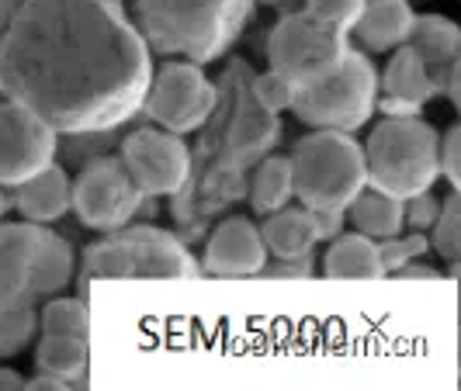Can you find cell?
<instances>
[{
  "label": "cell",
  "instance_id": "cell-11",
  "mask_svg": "<svg viewBox=\"0 0 461 391\" xmlns=\"http://www.w3.org/2000/svg\"><path fill=\"white\" fill-rule=\"evenodd\" d=\"M118 160L125 163L142 198H174L191 184V149L167 129H136L122 142Z\"/></svg>",
  "mask_w": 461,
  "mask_h": 391
},
{
  "label": "cell",
  "instance_id": "cell-19",
  "mask_svg": "<svg viewBox=\"0 0 461 391\" xmlns=\"http://www.w3.org/2000/svg\"><path fill=\"white\" fill-rule=\"evenodd\" d=\"M323 274L337 277V280H378V277H385L378 243L357 229L333 235L323 256Z\"/></svg>",
  "mask_w": 461,
  "mask_h": 391
},
{
  "label": "cell",
  "instance_id": "cell-14",
  "mask_svg": "<svg viewBox=\"0 0 461 391\" xmlns=\"http://www.w3.org/2000/svg\"><path fill=\"white\" fill-rule=\"evenodd\" d=\"M416 56L423 59L427 73L434 76L438 91L451 97V104L458 108L461 101V31L458 24L444 14H416L410 42Z\"/></svg>",
  "mask_w": 461,
  "mask_h": 391
},
{
  "label": "cell",
  "instance_id": "cell-1",
  "mask_svg": "<svg viewBox=\"0 0 461 391\" xmlns=\"http://www.w3.org/2000/svg\"><path fill=\"white\" fill-rule=\"evenodd\" d=\"M149 76L153 52L118 0H22L0 31V93L59 136L125 125Z\"/></svg>",
  "mask_w": 461,
  "mask_h": 391
},
{
  "label": "cell",
  "instance_id": "cell-6",
  "mask_svg": "<svg viewBox=\"0 0 461 391\" xmlns=\"http://www.w3.org/2000/svg\"><path fill=\"white\" fill-rule=\"evenodd\" d=\"M295 198L309 211H347V205L368 187L365 149L350 132L316 129L288 156Z\"/></svg>",
  "mask_w": 461,
  "mask_h": 391
},
{
  "label": "cell",
  "instance_id": "cell-18",
  "mask_svg": "<svg viewBox=\"0 0 461 391\" xmlns=\"http://www.w3.org/2000/svg\"><path fill=\"white\" fill-rule=\"evenodd\" d=\"M416 11L410 0H365V11L354 24L368 52H393L410 42Z\"/></svg>",
  "mask_w": 461,
  "mask_h": 391
},
{
  "label": "cell",
  "instance_id": "cell-9",
  "mask_svg": "<svg viewBox=\"0 0 461 391\" xmlns=\"http://www.w3.org/2000/svg\"><path fill=\"white\" fill-rule=\"evenodd\" d=\"M219 108V87L205 76V69L187 59H167L153 69L149 87L142 97V111L153 118L157 129L174 136H187L208 125Z\"/></svg>",
  "mask_w": 461,
  "mask_h": 391
},
{
  "label": "cell",
  "instance_id": "cell-12",
  "mask_svg": "<svg viewBox=\"0 0 461 391\" xmlns=\"http://www.w3.org/2000/svg\"><path fill=\"white\" fill-rule=\"evenodd\" d=\"M59 153V132L14 101H0V187H18Z\"/></svg>",
  "mask_w": 461,
  "mask_h": 391
},
{
  "label": "cell",
  "instance_id": "cell-27",
  "mask_svg": "<svg viewBox=\"0 0 461 391\" xmlns=\"http://www.w3.org/2000/svg\"><path fill=\"white\" fill-rule=\"evenodd\" d=\"M305 11L323 24H333V28H344V31H354V24L365 11V0H305Z\"/></svg>",
  "mask_w": 461,
  "mask_h": 391
},
{
  "label": "cell",
  "instance_id": "cell-17",
  "mask_svg": "<svg viewBox=\"0 0 461 391\" xmlns=\"http://www.w3.org/2000/svg\"><path fill=\"white\" fill-rule=\"evenodd\" d=\"M14 208L24 222L52 226L69 211V177L59 163H49L35 177L14 187Z\"/></svg>",
  "mask_w": 461,
  "mask_h": 391
},
{
  "label": "cell",
  "instance_id": "cell-33",
  "mask_svg": "<svg viewBox=\"0 0 461 391\" xmlns=\"http://www.w3.org/2000/svg\"><path fill=\"white\" fill-rule=\"evenodd\" d=\"M399 277H440L438 271H430V267H416V263H406L402 271H399Z\"/></svg>",
  "mask_w": 461,
  "mask_h": 391
},
{
  "label": "cell",
  "instance_id": "cell-15",
  "mask_svg": "<svg viewBox=\"0 0 461 391\" xmlns=\"http://www.w3.org/2000/svg\"><path fill=\"white\" fill-rule=\"evenodd\" d=\"M438 84L427 73L423 59L410 46L393 49V59L378 76V104L385 115H420L427 101L438 97Z\"/></svg>",
  "mask_w": 461,
  "mask_h": 391
},
{
  "label": "cell",
  "instance_id": "cell-8",
  "mask_svg": "<svg viewBox=\"0 0 461 391\" xmlns=\"http://www.w3.org/2000/svg\"><path fill=\"white\" fill-rule=\"evenodd\" d=\"M347 35L350 31L344 28L316 22L309 11L285 14L267 39L271 69L281 73L288 84H295V91H302V87L323 80L326 73H333L350 56Z\"/></svg>",
  "mask_w": 461,
  "mask_h": 391
},
{
  "label": "cell",
  "instance_id": "cell-16",
  "mask_svg": "<svg viewBox=\"0 0 461 391\" xmlns=\"http://www.w3.org/2000/svg\"><path fill=\"white\" fill-rule=\"evenodd\" d=\"M260 239L267 256H277V263H302L305 256L316 250L320 235L309 208H277L271 215H264Z\"/></svg>",
  "mask_w": 461,
  "mask_h": 391
},
{
  "label": "cell",
  "instance_id": "cell-32",
  "mask_svg": "<svg viewBox=\"0 0 461 391\" xmlns=\"http://www.w3.org/2000/svg\"><path fill=\"white\" fill-rule=\"evenodd\" d=\"M22 7V0H0V31L7 28V22L14 18V11Z\"/></svg>",
  "mask_w": 461,
  "mask_h": 391
},
{
  "label": "cell",
  "instance_id": "cell-30",
  "mask_svg": "<svg viewBox=\"0 0 461 391\" xmlns=\"http://www.w3.org/2000/svg\"><path fill=\"white\" fill-rule=\"evenodd\" d=\"M312 222H316V235H320V243H330L333 235H340V232H344L347 215L344 211H312Z\"/></svg>",
  "mask_w": 461,
  "mask_h": 391
},
{
  "label": "cell",
  "instance_id": "cell-5",
  "mask_svg": "<svg viewBox=\"0 0 461 391\" xmlns=\"http://www.w3.org/2000/svg\"><path fill=\"white\" fill-rule=\"evenodd\" d=\"M84 284L87 280H191L202 277V263L185 243L167 229L157 226H122V229L104 232L84 253L80 267Z\"/></svg>",
  "mask_w": 461,
  "mask_h": 391
},
{
  "label": "cell",
  "instance_id": "cell-13",
  "mask_svg": "<svg viewBox=\"0 0 461 391\" xmlns=\"http://www.w3.org/2000/svg\"><path fill=\"white\" fill-rule=\"evenodd\" d=\"M202 274L215 277H254L267 267V250L260 239V226H254L243 215L222 218L205 243L202 253Z\"/></svg>",
  "mask_w": 461,
  "mask_h": 391
},
{
  "label": "cell",
  "instance_id": "cell-28",
  "mask_svg": "<svg viewBox=\"0 0 461 391\" xmlns=\"http://www.w3.org/2000/svg\"><path fill=\"white\" fill-rule=\"evenodd\" d=\"M438 163H440V177L451 184V191L461 187V125L455 121L438 142Z\"/></svg>",
  "mask_w": 461,
  "mask_h": 391
},
{
  "label": "cell",
  "instance_id": "cell-26",
  "mask_svg": "<svg viewBox=\"0 0 461 391\" xmlns=\"http://www.w3.org/2000/svg\"><path fill=\"white\" fill-rule=\"evenodd\" d=\"M430 250V243H427V235L423 232H410V235H389V239H382L378 243V256H382V267H385V274L389 271H402L406 263H413L420 256Z\"/></svg>",
  "mask_w": 461,
  "mask_h": 391
},
{
  "label": "cell",
  "instance_id": "cell-7",
  "mask_svg": "<svg viewBox=\"0 0 461 391\" xmlns=\"http://www.w3.org/2000/svg\"><path fill=\"white\" fill-rule=\"evenodd\" d=\"M375 104H378V69L368 56L350 49V56L333 73H326L323 80L295 91L292 111L299 115V121L312 125V129L354 136L378 111Z\"/></svg>",
  "mask_w": 461,
  "mask_h": 391
},
{
  "label": "cell",
  "instance_id": "cell-35",
  "mask_svg": "<svg viewBox=\"0 0 461 391\" xmlns=\"http://www.w3.org/2000/svg\"><path fill=\"white\" fill-rule=\"evenodd\" d=\"M260 4H285V0H260Z\"/></svg>",
  "mask_w": 461,
  "mask_h": 391
},
{
  "label": "cell",
  "instance_id": "cell-29",
  "mask_svg": "<svg viewBox=\"0 0 461 391\" xmlns=\"http://www.w3.org/2000/svg\"><path fill=\"white\" fill-rule=\"evenodd\" d=\"M438 211H440V201L430 191H423V194H416V198L406 201V226H413L416 232L430 229L434 218H438Z\"/></svg>",
  "mask_w": 461,
  "mask_h": 391
},
{
  "label": "cell",
  "instance_id": "cell-21",
  "mask_svg": "<svg viewBox=\"0 0 461 391\" xmlns=\"http://www.w3.org/2000/svg\"><path fill=\"white\" fill-rule=\"evenodd\" d=\"M35 368L52 374L69 388L87 378V336H63V333H39L35 343Z\"/></svg>",
  "mask_w": 461,
  "mask_h": 391
},
{
  "label": "cell",
  "instance_id": "cell-34",
  "mask_svg": "<svg viewBox=\"0 0 461 391\" xmlns=\"http://www.w3.org/2000/svg\"><path fill=\"white\" fill-rule=\"evenodd\" d=\"M4 211H7V198H4V187H0V218H4Z\"/></svg>",
  "mask_w": 461,
  "mask_h": 391
},
{
  "label": "cell",
  "instance_id": "cell-2",
  "mask_svg": "<svg viewBox=\"0 0 461 391\" xmlns=\"http://www.w3.org/2000/svg\"><path fill=\"white\" fill-rule=\"evenodd\" d=\"M73 280V246L35 222L0 218V360L39 336V308Z\"/></svg>",
  "mask_w": 461,
  "mask_h": 391
},
{
  "label": "cell",
  "instance_id": "cell-31",
  "mask_svg": "<svg viewBox=\"0 0 461 391\" xmlns=\"http://www.w3.org/2000/svg\"><path fill=\"white\" fill-rule=\"evenodd\" d=\"M0 388H24V378L18 374V370L0 368Z\"/></svg>",
  "mask_w": 461,
  "mask_h": 391
},
{
  "label": "cell",
  "instance_id": "cell-24",
  "mask_svg": "<svg viewBox=\"0 0 461 391\" xmlns=\"http://www.w3.org/2000/svg\"><path fill=\"white\" fill-rule=\"evenodd\" d=\"M427 243L451 263V271H458V256H461V194L458 191L440 205Z\"/></svg>",
  "mask_w": 461,
  "mask_h": 391
},
{
  "label": "cell",
  "instance_id": "cell-3",
  "mask_svg": "<svg viewBox=\"0 0 461 391\" xmlns=\"http://www.w3.org/2000/svg\"><path fill=\"white\" fill-rule=\"evenodd\" d=\"M257 0H136V28L149 52L205 67L230 52Z\"/></svg>",
  "mask_w": 461,
  "mask_h": 391
},
{
  "label": "cell",
  "instance_id": "cell-23",
  "mask_svg": "<svg viewBox=\"0 0 461 391\" xmlns=\"http://www.w3.org/2000/svg\"><path fill=\"white\" fill-rule=\"evenodd\" d=\"M39 333H63V336H87V305L80 298H52L39 308Z\"/></svg>",
  "mask_w": 461,
  "mask_h": 391
},
{
  "label": "cell",
  "instance_id": "cell-20",
  "mask_svg": "<svg viewBox=\"0 0 461 391\" xmlns=\"http://www.w3.org/2000/svg\"><path fill=\"white\" fill-rule=\"evenodd\" d=\"M350 218V226L357 232H365L371 239H389L406 229V201H399L385 191L365 187L344 211Z\"/></svg>",
  "mask_w": 461,
  "mask_h": 391
},
{
  "label": "cell",
  "instance_id": "cell-10",
  "mask_svg": "<svg viewBox=\"0 0 461 391\" xmlns=\"http://www.w3.org/2000/svg\"><path fill=\"white\" fill-rule=\"evenodd\" d=\"M139 205H142V191L118 156L91 160L77 181H69V208L94 232L129 226L136 218Z\"/></svg>",
  "mask_w": 461,
  "mask_h": 391
},
{
  "label": "cell",
  "instance_id": "cell-25",
  "mask_svg": "<svg viewBox=\"0 0 461 391\" xmlns=\"http://www.w3.org/2000/svg\"><path fill=\"white\" fill-rule=\"evenodd\" d=\"M254 104L260 111H267V115H281V111H292V104H295V84H288L281 73L275 69H267V73H260L254 76Z\"/></svg>",
  "mask_w": 461,
  "mask_h": 391
},
{
  "label": "cell",
  "instance_id": "cell-22",
  "mask_svg": "<svg viewBox=\"0 0 461 391\" xmlns=\"http://www.w3.org/2000/svg\"><path fill=\"white\" fill-rule=\"evenodd\" d=\"M295 198L292 184V163L288 156H267L257 166L254 181H250V205L257 215H271L277 208H285Z\"/></svg>",
  "mask_w": 461,
  "mask_h": 391
},
{
  "label": "cell",
  "instance_id": "cell-4",
  "mask_svg": "<svg viewBox=\"0 0 461 391\" xmlns=\"http://www.w3.org/2000/svg\"><path fill=\"white\" fill-rule=\"evenodd\" d=\"M438 142L440 132L420 115H385L361 146L368 187L399 201L430 191L440 181Z\"/></svg>",
  "mask_w": 461,
  "mask_h": 391
}]
</instances>
